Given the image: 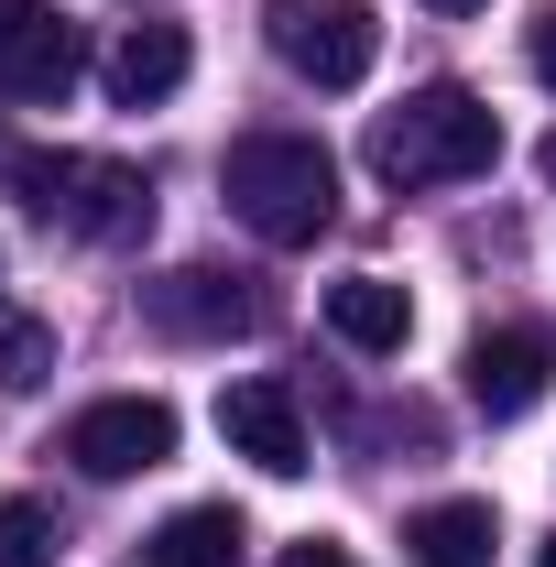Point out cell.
I'll return each mask as SVG.
<instances>
[{"mask_svg":"<svg viewBox=\"0 0 556 567\" xmlns=\"http://www.w3.org/2000/svg\"><path fill=\"white\" fill-rule=\"evenodd\" d=\"M153 567H240V513H229V502H186V513L153 535Z\"/></svg>","mask_w":556,"mask_h":567,"instance_id":"4fadbf2b","label":"cell"},{"mask_svg":"<svg viewBox=\"0 0 556 567\" xmlns=\"http://www.w3.org/2000/svg\"><path fill=\"white\" fill-rule=\"evenodd\" d=\"M44 371H55V328L22 317V306H0V393H33Z\"/></svg>","mask_w":556,"mask_h":567,"instance_id":"5bb4252c","label":"cell"},{"mask_svg":"<svg viewBox=\"0 0 556 567\" xmlns=\"http://www.w3.org/2000/svg\"><path fill=\"white\" fill-rule=\"evenodd\" d=\"M76 76H87V44H76L66 11L0 0V87H11V99H66Z\"/></svg>","mask_w":556,"mask_h":567,"instance_id":"52a82bcc","label":"cell"},{"mask_svg":"<svg viewBox=\"0 0 556 567\" xmlns=\"http://www.w3.org/2000/svg\"><path fill=\"white\" fill-rule=\"evenodd\" d=\"M218 436H229V458H251L262 481H295V470H306V415H295L284 382H229V393H218Z\"/></svg>","mask_w":556,"mask_h":567,"instance_id":"9c48e42d","label":"cell"},{"mask_svg":"<svg viewBox=\"0 0 556 567\" xmlns=\"http://www.w3.org/2000/svg\"><path fill=\"white\" fill-rule=\"evenodd\" d=\"M55 513L44 502H0V567H55Z\"/></svg>","mask_w":556,"mask_h":567,"instance_id":"9a60e30c","label":"cell"},{"mask_svg":"<svg viewBox=\"0 0 556 567\" xmlns=\"http://www.w3.org/2000/svg\"><path fill=\"white\" fill-rule=\"evenodd\" d=\"M556 382V339L546 328H491V339H470V404H481L491 425L535 415Z\"/></svg>","mask_w":556,"mask_h":567,"instance_id":"ba28073f","label":"cell"},{"mask_svg":"<svg viewBox=\"0 0 556 567\" xmlns=\"http://www.w3.org/2000/svg\"><path fill=\"white\" fill-rule=\"evenodd\" d=\"M328 328H339L360 360H393L404 339H415V295L393 274H349V284H328Z\"/></svg>","mask_w":556,"mask_h":567,"instance_id":"30bf717a","label":"cell"},{"mask_svg":"<svg viewBox=\"0 0 556 567\" xmlns=\"http://www.w3.org/2000/svg\"><path fill=\"white\" fill-rule=\"evenodd\" d=\"M491 546H502V513L491 502H425L404 524V557L415 567H491Z\"/></svg>","mask_w":556,"mask_h":567,"instance_id":"7c38bea8","label":"cell"},{"mask_svg":"<svg viewBox=\"0 0 556 567\" xmlns=\"http://www.w3.org/2000/svg\"><path fill=\"white\" fill-rule=\"evenodd\" d=\"M218 186H229L240 229H251V240H274V251H306V240L339 218V164H328L306 132H251V142H229Z\"/></svg>","mask_w":556,"mask_h":567,"instance_id":"6da1fadb","label":"cell"},{"mask_svg":"<svg viewBox=\"0 0 556 567\" xmlns=\"http://www.w3.org/2000/svg\"><path fill=\"white\" fill-rule=\"evenodd\" d=\"M371 164L393 186H459V175H491L502 164V121H491L470 87H415L371 121Z\"/></svg>","mask_w":556,"mask_h":567,"instance_id":"7a4b0ae2","label":"cell"},{"mask_svg":"<svg viewBox=\"0 0 556 567\" xmlns=\"http://www.w3.org/2000/svg\"><path fill=\"white\" fill-rule=\"evenodd\" d=\"M535 567H556V546H546V557H535Z\"/></svg>","mask_w":556,"mask_h":567,"instance_id":"ffe728a7","label":"cell"},{"mask_svg":"<svg viewBox=\"0 0 556 567\" xmlns=\"http://www.w3.org/2000/svg\"><path fill=\"white\" fill-rule=\"evenodd\" d=\"M546 186H556V142H546Z\"/></svg>","mask_w":556,"mask_h":567,"instance_id":"d6986e66","label":"cell"},{"mask_svg":"<svg viewBox=\"0 0 556 567\" xmlns=\"http://www.w3.org/2000/svg\"><path fill=\"white\" fill-rule=\"evenodd\" d=\"M142 317H153L164 339H251V328L274 317V295L251 274H229V262H175V274L142 284Z\"/></svg>","mask_w":556,"mask_h":567,"instance_id":"5b68a950","label":"cell"},{"mask_svg":"<svg viewBox=\"0 0 556 567\" xmlns=\"http://www.w3.org/2000/svg\"><path fill=\"white\" fill-rule=\"evenodd\" d=\"M524 55H535V76H546V87H556V11H546V22H535V44H524Z\"/></svg>","mask_w":556,"mask_h":567,"instance_id":"e0dca14e","label":"cell"},{"mask_svg":"<svg viewBox=\"0 0 556 567\" xmlns=\"http://www.w3.org/2000/svg\"><path fill=\"white\" fill-rule=\"evenodd\" d=\"M425 11H447V22H459V11H481V0H425Z\"/></svg>","mask_w":556,"mask_h":567,"instance_id":"ac0fdd59","label":"cell"},{"mask_svg":"<svg viewBox=\"0 0 556 567\" xmlns=\"http://www.w3.org/2000/svg\"><path fill=\"white\" fill-rule=\"evenodd\" d=\"M262 33L306 87H360L382 55V11L371 0H262Z\"/></svg>","mask_w":556,"mask_h":567,"instance_id":"277c9868","label":"cell"},{"mask_svg":"<svg viewBox=\"0 0 556 567\" xmlns=\"http://www.w3.org/2000/svg\"><path fill=\"white\" fill-rule=\"evenodd\" d=\"M284 567H360L349 546H328V535H306V546H284Z\"/></svg>","mask_w":556,"mask_h":567,"instance_id":"2e32d148","label":"cell"},{"mask_svg":"<svg viewBox=\"0 0 556 567\" xmlns=\"http://www.w3.org/2000/svg\"><path fill=\"white\" fill-rule=\"evenodd\" d=\"M186 66H197V55H186V33H175V22H132V33H121V44H110V99H121V110H164V99H175V87H186Z\"/></svg>","mask_w":556,"mask_h":567,"instance_id":"8fae6325","label":"cell"},{"mask_svg":"<svg viewBox=\"0 0 556 567\" xmlns=\"http://www.w3.org/2000/svg\"><path fill=\"white\" fill-rule=\"evenodd\" d=\"M11 186L33 197V218H55L76 240H142L153 229V186L110 153H11Z\"/></svg>","mask_w":556,"mask_h":567,"instance_id":"3957f363","label":"cell"},{"mask_svg":"<svg viewBox=\"0 0 556 567\" xmlns=\"http://www.w3.org/2000/svg\"><path fill=\"white\" fill-rule=\"evenodd\" d=\"M66 458L87 481H142V470H164L175 458V404H153V393H110V404H87L66 425Z\"/></svg>","mask_w":556,"mask_h":567,"instance_id":"8992f818","label":"cell"}]
</instances>
